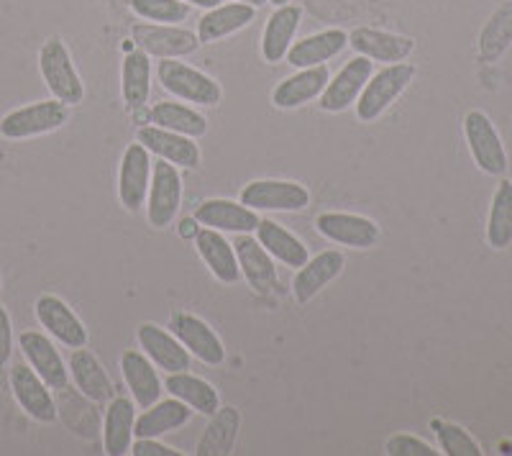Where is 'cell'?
<instances>
[{
	"label": "cell",
	"instance_id": "cell-1",
	"mask_svg": "<svg viewBox=\"0 0 512 456\" xmlns=\"http://www.w3.org/2000/svg\"><path fill=\"white\" fill-rule=\"evenodd\" d=\"M39 70L52 98L62 100L64 106H80L82 98H85V85L77 75L70 49L59 36L44 41L39 52Z\"/></svg>",
	"mask_w": 512,
	"mask_h": 456
},
{
	"label": "cell",
	"instance_id": "cell-2",
	"mask_svg": "<svg viewBox=\"0 0 512 456\" xmlns=\"http://www.w3.org/2000/svg\"><path fill=\"white\" fill-rule=\"evenodd\" d=\"M67 108L70 106H64L62 100L57 98L16 108V111L0 118V136L8 141H24L34 139V136L52 134V131L62 129L67 118H70Z\"/></svg>",
	"mask_w": 512,
	"mask_h": 456
},
{
	"label": "cell",
	"instance_id": "cell-3",
	"mask_svg": "<svg viewBox=\"0 0 512 456\" xmlns=\"http://www.w3.org/2000/svg\"><path fill=\"white\" fill-rule=\"evenodd\" d=\"M415 77V67L405 65V62H395L379 70L377 75L369 77V82L361 90L359 100H356V116L361 123H372L382 116L387 108L405 93L410 82Z\"/></svg>",
	"mask_w": 512,
	"mask_h": 456
},
{
	"label": "cell",
	"instance_id": "cell-4",
	"mask_svg": "<svg viewBox=\"0 0 512 456\" xmlns=\"http://www.w3.org/2000/svg\"><path fill=\"white\" fill-rule=\"evenodd\" d=\"M157 77L162 88L175 98L195 103V106H218L223 98V90L213 77L203 75L195 67L177 62V59H162L157 67Z\"/></svg>",
	"mask_w": 512,
	"mask_h": 456
},
{
	"label": "cell",
	"instance_id": "cell-5",
	"mask_svg": "<svg viewBox=\"0 0 512 456\" xmlns=\"http://www.w3.org/2000/svg\"><path fill=\"white\" fill-rule=\"evenodd\" d=\"M464 136L474 162H477V167L484 172V175H492V177L505 175L507 172L505 144H502L500 134H497V129L492 126L487 113L482 111L466 113Z\"/></svg>",
	"mask_w": 512,
	"mask_h": 456
},
{
	"label": "cell",
	"instance_id": "cell-6",
	"mask_svg": "<svg viewBox=\"0 0 512 456\" xmlns=\"http://www.w3.org/2000/svg\"><path fill=\"white\" fill-rule=\"evenodd\" d=\"M182 203V177L175 164L157 162L152 167V182L146 195V216L154 228H167L177 218Z\"/></svg>",
	"mask_w": 512,
	"mask_h": 456
},
{
	"label": "cell",
	"instance_id": "cell-7",
	"mask_svg": "<svg viewBox=\"0 0 512 456\" xmlns=\"http://www.w3.org/2000/svg\"><path fill=\"white\" fill-rule=\"evenodd\" d=\"M241 203L254 208V211L297 213L310 205V193L300 182L254 180L241 190Z\"/></svg>",
	"mask_w": 512,
	"mask_h": 456
},
{
	"label": "cell",
	"instance_id": "cell-8",
	"mask_svg": "<svg viewBox=\"0 0 512 456\" xmlns=\"http://www.w3.org/2000/svg\"><path fill=\"white\" fill-rule=\"evenodd\" d=\"M131 36L141 52L159 59L187 57L200 44L195 31H187L177 24H136L131 29Z\"/></svg>",
	"mask_w": 512,
	"mask_h": 456
},
{
	"label": "cell",
	"instance_id": "cell-9",
	"mask_svg": "<svg viewBox=\"0 0 512 456\" xmlns=\"http://www.w3.org/2000/svg\"><path fill=\"white\" fill-rule=\"evenodd\" d=\"M11 390L16 403L21 405L26 416L36 423H54L59 418L57 403H54L49 385L36 375L29 364L18 362L11 367Z\"/></svg>",
	"mask_w": 512,
	"mask_h": 456
},
{
	"label": "cell",
	"instance_id": "cell-10",
	"mask_svg": "<svg viewBox=\"0 0 512 456\" xmlns=\"http://www.w3.org/2000/svg\"><path fill=\"white\" fill-rule=\"evenodd\" d=\"M169 331L180 339V344L190 351V357H198L208 367H218L226 359V349L218 334L203 318L192 316V313H172L169 318Z\"/></svg>",
	"mask_w": 512,
	"mask_h": 456
},
{
	"label": "cell",
	"instance_id": "cell-11",
	"mask_svg": "<svg viewBox=\"0 0 512 456\" xmlns=\"http://www.w3.org/2000/svg\"><path fill=\"white\" fill-rule=\"evenodd\" d=\"M372 77V59L354 57L349 59L333 80H328L326 90L320 95V108L326 113H344L359 100L361 90Z\"/></svg>",
	"mask_w": 512,
	"mask_h": 456
},
{
	"label": "cell",
	"instance_id": "cell-12",
	"mask_svg": "<svg viewBox=\"0 0 512 456\" xmlns=\"http://www.w3.org/2000/svg\"><path fill=\"white\" fill-rule=\"evenodd\" d=\"M320 236L338 246H351V249H372L379 241L382 231L372 218L354 216V213H320L315 221Z\"/></svg>",
	"mask_w": 512,
	"mask_h": 456
},
{
	"label": "cell",
	"instance_id": "cell-13",
	"mask_svg": "<svg viewBox=\"0 0 512 456\" xmlns=\"http://www.w3.org/2000/svg\"><path fill=\"white\" fill-rule=\"evenodd\" d=\"M149 177H152V159L139 141L128 144L118 170V198L126 211L136 213L149 195Z\"/></svg>",
	"mask_w": 512,
	"mask_h": 456
},
{
	"label": "cell",
	"instance_id": "cell-14",
	"mask_svg": "<svg viewBox=\"0 0 512 456\" xmlns=\"http://www.w3.org/2000/svg\"><path fill=\"white\" fill-rule=\"evenodd\" d=\"M18 349L24 351L26 362L41 380L47 382L49 390H67L70 369L64 367V359L52 341L39 331H24L18 336Z\"/></svg>",
	"mask_w": 512,
	"mask_h": 456
},
{
	"label": "cell",
	"instance_id": "cell-15",
	"mask_svg": "<svg viewBox=\"0 0 512 456\" xmlns=\"http://www.w3.org/2000/svg\"><path fill=\"white\" fill-rule=\"evenodd\" d=\"M36 318L59 344L70 346V349H80L88 344V328L82 326L75 310L57 295H41L36 300Z\"/></svg>",
	"mask_w": 512,
	"mask_h": 456
},
{
	"label": "cell",
	"instance_id": "cell-16",
	"mask_svg": "<svg viewBox=\"0 0 512 456\" xmlns=\"http://www.w3.org/2000/svg\"><path fill=\"white\" fill-rule=\"evenodd\" d=\"M136 141H139L146 152L157 154V157H162L169 164H175V167L195 170L200 164V149L190 136L159 129V126H144V129L136 131Z\"/></svg>",
	"mask_w": 512,
	"mask_h": 456
},
{
	"label": "cell",
	"instance_id": "cell-17",
	"mask_svg": "<svg viewBox=\"0 0 512 456\" xmlns=\"http://www.w3.org/2000/svg\"><path fill=\"white\" fill-rule=\"evenodd\" d=\"M349 47L354 49L361 57L372 59V62H387V65H395V62H405V59L413 54L415 41L410 36L390 34V31L379 29H354L349 34Z\"/></svg>",
	"mask_w": 512,
	"mask_h": 456
},
{
	"label": "cell",
	"instance_id": "cell-18",
	"mask_svg": "<svg viewBox=\"0 0 512 456\" xmlns=\"http://www.w3.org/2000/svg\"><path fill=\"white\" fill-rule=\"evenodd\" d=\"M344 267V254L336 252V249H328V252H320L318 257L308 259L303 267L297 269L295 280H292V295H295L297 303H310L323 287L331 285L344 272Z\"/></svg>",
	"mask_w": 512,
	"mask_h": 456
},
{
	"label": "cell",
	"instance_id": "cell-19",
	"mask_svg": "<svg viewBox=\"0 0 512 456\" xmlns=\"http://www.w3.org/2000/svg\"><path fill=\"white\" fill-rule=\"evenodd\" d=\"M195 221L200 226L216 228V231H226V234H251L259 226V216H256L254 208L244 203H233V200L216 198L205 200L203 205H198L195 211Z\"/></svg>",
	"mask_w": 512,
	"mask_h": 456
},
{
	"label": "cell",
	"instance_id": "cell-20",
	"mask_svg": "<svg viewBox=\"0 0 512 456\" xmlns=\"http://www.w3.org/2000/svg\"><path fill=\"white\" fill-rule=\"evenodd\" d=\"M328 80H331V72H328L326 65L297 70L295 75H290L274 88L272 103L277 108H282V111H292V108L305 106V103H310V100L323 95Z\"/></svg>",
	"mask_w": 512,
	"mask_h": 456
},
{
	"label": "cell",
	"instance_id": "cell-21",
	"mask_svg": "<svg viewBox=\"0 0 512 456\" xmlns=\"http://www.w3.org/2000/svg\"><path fill=\"white\" fill-rule=\"evenodd\" d=\"M139 344L146 357L154 362V367L164 369L167 375L190 369V351L180 344L175 334H169V331L154 326V323L139 326Z\"/></svg>",
	"mask_w": 512,
	"mask_h": 456
},
{
	"label": "cell",
	"instance_id": "cell-22",
	"mask_svg": "<svg viewBox=\"0 0 512 456\" xmlns=\"http://www.w3.org/2000/svg\"><path fill=\"white\" fill-rule=\"evenodd\" d=\"M233 249H236L241 275L246 277V282L254 287L256 293H274V287H277V267H274L272 254L259 241L251 239L249 234H239V241L233 244Z\"/></svg>",
	"mask_w": 512,
	"mask_h": 456
},
{
	"label": "cell",
	"instance_id": "cell-23",
	"mask_svg": "<svg viewBox=\"0 0 512 456\" xmlns=\"http://www.w3.org/2000/svg\"><path fill=\"white\" fill-rule=\"evenodd\" d=\"M346 47H349V34H346V31L341 29L318 31V34L295 41V44L287 49V62H290L295 70L326 65L328 59L338 57Z\"/></svg>",
	"mask_w": 512,
	"mask_h": 456
},
{
	"label": "cell",
	"instance_id": "cell-24",
	"mask_svg": "<svg viewBox=\"0 0 512 456\" xmlns=\"http://www.w3.org/2000/svg\"><path fill=\"white\" fill-rule=\"evenodd\" d=\"M195 249L203 257V262L208 264L210 275L216 277L218 282L223 285H233V282H239V259H236V249L233 244H228L226 239L221 236V231L216 228H200L198 234H195Z\"/></svg>",
	"mask_w": 512,
	"mask_h": 456
},
{
	"label": "cell",
	"instance_id": "cell-25",
	"mask_svg": "<svg viewBox=\"0 0 512 456\" xmlns=\"http://www.w3.org/2000/svg\"><path fill=\"white\" fill-rule=\"evenodd\" d=\"M70 375L72 380H75L77 390H80L90 403H108L111 398H116V387H113L111 377H108V372L103 369V364L95 359V354H90L85 346L72 349Z\"/></svg>",
	"mask_w": 512,
	"mask_h": 456
},
{
	"label": "cell",
	"instance_id": "cell-26",
	"mask_svg": "<svg viewBox=\"0 0 512 456\" xmlns=\"http://www.w3.org/2000/svg\"><path fill=\"white\" fill-rule=\"evenodd\" d=\"M300 18L303 11L297 6H280L274 8L272 16L267 18V26H264L262 34V57L269 65H277L287 57V49L292 47V39H295L297 29H300Z\"/></svg>",
	"mask_w": 512,
	"mask_h": 456
},
{
	"label": "cell",
	"instance_id": "cell-27",
	"mask_svg": "<svg viewBox=\"0 0 512 456\" xmlns=\"http://www.w3.org/2000/svg\"><path fill=\"white\" fill-rule=\"evenodd\" d=\"M121 372L128 390H131V395H134V400L141 408H149V405L157 403L159 395H162V382H159L152 359L134 349L123 351Z\"/></svg>",
	"mask_w": 512,
	"mask_h": 456
},
{
	"label": "cell",
	"instance_id": "cell-28",
	"mask_svg": "<svg viewBox=\"0 0 512 456\" xmlns=\"http://www.w3.org/2000/svg\"><path fill=\"white\" fill-rule=\"evenodd\" d=\"M256 8L249 3H226V6L210 8L198 21L200 44H216L236 31L246 29L254 21Z\"/></svg>",
	"mask_w": 512,
	"mask_h": 456
},
{
	"label": "cell",
	"instance_id": "cell-29",
	"mask_svg": "<svg viewBox=\"0 0 512 456\" xmlns=\"http://www.w3.org/2000/svg\"><path fill=\"white\" fill-rule=\"evenodd\" d=\"M195 410L190 405H185L182 400H162V403H154L136 418L134 423V436L136 439H159L164 433L177 431V428L185 426L192 418Z\"/></svg>",
	"mask_w": 512,
	"mask_h": 456
},
{
	"label": "cell",
	"instance_id": "cell-30",
	"mask_svg": "<svg viewBox=\"0 0 512 456\" xmlns=\"http://www.w3.org/2000/svg\"><path fill=\"white\" fill-rule=\"evenodd\" d=\"M134 423L136 408L128 398H111L103 421V446L105 454L123 456L131 454L134 444Z\"/></svg>",
	"mask_w": 512,
	"mask_h": 456
},
{
	"label": "cell",
	"instance_id": "cell-31",
	"mask_svg": "<svg viewBox=\"0 0 512 456\" xmlns=\"http://www.w3.org/2000/svg\"><path fill=\"white\" fill-rule=\"evenodd\" d=\"M256 241L272 254V259L282 262L285 267L300 269L310 259L308 246L303 241L292 236L285 226H280L277 221H269V218H259V226H256Z\"/></svg>",
	"mask_w": 512,
	"mask_h": 456
},
{
	"label": "cell",
	"instance_id": "cell-32",
	"mask_svg": "<svg viewBox=\"0 0 512 456\" xmlns=\"http://www.w3.org/2000/svg\"><path fill=\"white\" fill-rule=\"evenodd\" d=\"M167 392L172 398L190 405L192 410L203 413V416H213L221 408V398H218L216 387L200 380V377L187 375V372H172L167 377Z\"/></svg>",
	"mask_w": 512,
	"mask_h": 456
},
{
	"label": "cell",
	"instance_id": "cell-33",
	"mask_svg": "<svg viewBox=\"0 0 512 456\" xmlns=\"http://www.w3.org/2000/svg\"><path fill=\"white\" fill-rule=\"evenodd\" d=\"M241 413L236 408H218L205 426L203 439L198 444V456H223L233 449L239 436Z\"/></svg>",
	"mask_w": 512,
	"mask_h": 456
},
{
	"label": "cell",
	"instance_id": "cell-34",
	"mask_svg": "<svg viewBox=\"0 0 512 456\" xmlns=\"http://www.w3.org/2000/svg\"><path fill=\"white\" fill-rule=\"evenodd\" d=\"M121 90L126 106L134 108V111L149 100V93H152V62H149V54L141 52V49L126 54V59H123Z\"/></svg>",
	"mask_w": 512,
	"mask_h": 456
},
{
	"label": "cell",
	"instance_id": "cell-35",
	"mask_svg": "<svg viewBox=\"0 0 512 456\" xmlns=\"http://www.w3.org/2000/svg\"><path fill=\"white\" fill-rule=\"evenodd\" d=\"M149 118L159 129L175 131V134L190 136V139H200L208 131V118L203 113H198L190 106H182V103H172V100L157 103L152 113H149Z\"/></svg>",
	"mask_w": 512,
	"mask_h": 456
},
{
	"label": "cell",
	"instance_id": "cell-36",
	"mask_svg": "<svg viewBox=\"0 0 512 456\" xmlns=\"http://www.w3.org/2000/svg\"><path fill=\"white\" fill-rule=\"evenodd\" d=\"M512 44V0H505L497 8L479 34V59L487 65H495L497 59L510 49Z\"/></svg>",
	"mask_w": 512,
	"mask_h": 456
},
{
	"label": "cell",
	"instance_id": "cell-37",
	"mask_svg": "<svg viewBox=\"0 0 512 456\" xmlns=\"http://www.w3.org/2000/svg\"><path fill=\"white\" fill-rule=\"evenodd\" d=\"M487 241L492 249H507L512 244V180H502L492 198L487 218Z\"/></svg>",
	"mask_w": 512,
	"mask_h": 456
},
{
	"label": "cell",
	"instance_id": "cell-38",
	"mask_svg": "<svg viewBox=\"0 0 512 456\" xmlns=\"http://www.w3.org/2000/svg\"><path fill=\"white\" fill-rule=\"evenodd\" d=\"M136 16L154 24H180L187 18V3L182 0H131Z\"/></svg>",
	"mask_w": 512,
	"mask_h": 456
},
{
	"label": "cell",
	"instance_id": "cell-39",
	"mask_svg": "<svg viewBox=\"0 0 512 456\" xmlns=\"http://www.w3.org/2000/svg\"><path fill=\"white\" fill-rule=\"evenodd\" d=\"M438 428V441H441L443 454L448 456H482L477 441L469 436L461 426L456 423H436Z\"/></svg>",
	"mask_w": 512,
	"mask_h": 456
},
{
	"label": "cell",
	"instance_id": "cell-40",
	"mask_svg": "<svg viewBox=\"0 0 512 456\" xmlns=\"http://www.w3.org/2000/svg\"><path fill=\"white\" fill-rule=\"evenodd\" d=\"M384 451H387L390 456H436L438 454V451H433V446L415 439V436H405V433L392 436V439L384 444Z\"/></svg>",
	"mask_w": 512,
	"mask_h": 456
},
{
	"label": "cell",
	"instance_id": "cell-41",
	"mask_svg": "<svg viewBox=\"0 0 512 456\" xmlns=\"http://www.w3.org/2000/svg\"><path fill=\"white\" fill-rule=\"evenodd\" d=\"M13 357V323L8 310L0 305V369H6V364Z\"/></svg>",
	"mask_w": 512,
	"mask_h": 456
},
{
	"label": "cell",
	"instance_id": "cell-42",
	"mask_svg": "<svg viewBox=\"0 0 512 456\" xmlns=\"http://www.w3.org/2000/svg\"><path fill=\"white\" fill-rule=\"evenodd\" d=\"M131 454L134 456H180V451L159 444L157 439H136L134 444H131Z\"/></svg>",
	"mask_w": 512,
	"mask_h": 456
},
{
	"label": "cell",
	"instance_id": "cell-43",
	"mask_svg": "<svg viewBox=\"0 0 512 456\" xmlns=\"http://www.w3.org/2000/svg\"><path fill=\"white\" fill-rule=\"evenodd\" d=\"M195 218H187V221L180 223V234L185 236V239H195V234H198V226H195Z\"/></svg>",
	"mask_w": 512,
	"mask_h": 456
},
{
	"label": "cell",
	"instance_id": "cell-44",
	"mask_svg": "<svg viewBox=\"0 0 512 456\" xmlns=\"http://www.w3.org/2000/svg\"><path fill=\"white\" fill-rule=\"evenodd\" d=\"M182 3H187V6H198V8H205V11H210V8L221 6V0H182Z\"/></svg>",
	"mask_w": 512,
	"mask_h": 456
},
{
	"label": "cell",
	"instance_id": "cell-45",
	"mask_svg": "<svg viewBox=\"0 0 512 456\" xmlns=\"http://www.w3.org/2000/svg\"><path fill=\"white\" fill-rule=\"evenodd\" d=\"M236 3H249V6H264V3H267V0H236Z\"/></svg>",
	"mask_w": 512,
	"mask_h": 456
},
{
	"label": "cell",
	"instance_id": "cell-46",
	"mask_svg": "<svg viewBox=\"0 0 512 456\" xmlns=\"http://www.w3.org/2000/svg\"><path fill=\"white\" fill-rule=\"evenodd\" d=\"M267 3H272L274 8H280V6H287V3H290V0H267Z\"/></svg>",
	"mask_w": 512,
	"mask_h": 456
},
{
	"label": "cell",
	"instance_id": "cell-47",
	"mask_svg": "<svg viewBox=\"0 0 512 456\" xmlns=\"http://www.w3.org/2000/svg\"><path fill=\"white\" fill-rule=\"evenodd\" d=\"M0 285H3V277H0Z\"/></svg>",
	"mask_w": 512,
	"mask_h": 456
}]
</instances>
